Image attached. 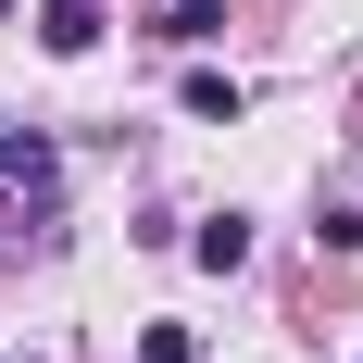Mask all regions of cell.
<instances>
[{
    "label": "cell",
    "mask_w": 363,
    "mask_h": 363,
    "mask_svg": "<svg viewBox=\"0 0 363 363\" xmlns=\"http://www.w3.org/2000/svg\"><path fill=\"white\" fill-rule=\"evenodd\" d=\"M88 38H101V0H38V50H88Z\"/></svg>",
    "instance_id": "1"
},
{
    "label": "cell",
    "mask_w": 363,
    "mask_h": 363,
    "mask_svg": "<svg viewBox=\"0 0 363 363\" xmlns=\"http://www.w3.org/2000/svg\"><path fill=\"white\" fill-rule=\"evenodd\" d=\"M188 251L213 263V276H238V263H251V213H213V225H201V238H188Z\"/></svg>",
    "instance_id": "2"
},
{
    "label": "cell",
    "mask_w": 363,
    "mask_h": 363,
    "mask_svg": "<svg viewBox=\"0 0 363 363\" xmlns=\"http://www.w3.org/2000/svg\"><path fill=\"white\" fill-rule=\"evenodd\" d=\"M0 176H26V188H50V138H26V125H0Z\"/></svg>",
    "instance_id": "3"
},
{
    "label": "cell",
    "mask_w": 363,
    "mask_h": 363,
    "mask_svg": "<svg viewBox=\"0 0 363 363\" xmlns=\"http://www.w3.org/2000/svg\"><path fill=\"white\" fill-rule=\"evenodd\" d=\"M188 113L201 125H238V75H188Z\"/></svg>",
    "instance_id": "4"
},
{
    "label": "cell",
    "mask_w": 363,
    "mask_h": 363,
    "mask_svg": "<svg viewBox=\"0 0 363 363\" xmlns=\"http://www.w3.org/2000/svg\"><path fill=\"white\" fill-rule=\"evenodd\" d=\"M225 26V0H176V13H163V38H213Z\"/></svg>",
    "instance_id": "5"
},
{
    "label": "cell",
    "mask_w": 363,
    "mask_h": 363,
    "mask_svg": "<svg viewBox=\"0 0 363 363\" xmlns=\"http://www.w3.org/2000/svg\"><path fill=\"white\" fill-rule=\"evenodd\" d=\"M138 363H188V326H150V338H138Z\"/></svg>",
    "instance_id": "6"
},
{
    "label": "cell",
    "mask_w": 363,
    "mask_h": 363,
    "mask_svg": "<svg viewBox=\"0 0 363 363\" xmlns=\"http://www.w3.org/2000/svg\"><path fill=\"white\" fill-rule=\"evenodd\" d=\"M0 13H13V0H0Z\"/></svg>",
    "instance_id": "7"
},
{
    "label": "cell",
    "mask_w": 363,
    "mask_h": 363,
    "mask_svg": "<svg viewBox=\"0 0 363 363\" xmlns=\"http://www.w3.org/2000/svg\"><path fill=\"white\" fill-rule=\"evenodd\" d=\"M13 363H26V351H13Z\"/></svg>",
    "instance_id": "8"
}]
</instances>
